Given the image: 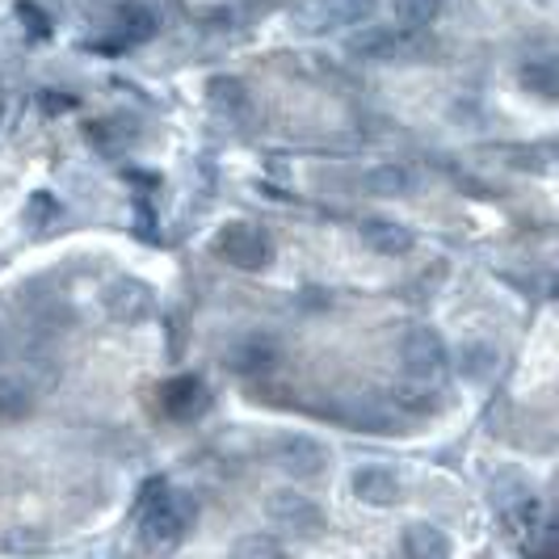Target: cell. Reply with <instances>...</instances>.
<instances>
[{"label":"cell","mask_w":559,"mask_h":559,"mask_svg":"<svg viewBox=\"0 0 559 559\" xmlns=\"http://www.w3.org/2000/svg\"><path fill=\"white\" fill-rule=\"evenodd\" d=\"M102 304H106V316H110L114 324H143V320H152V311H156V295H152V286L140 278H114L106 282V290H102Z\"/></svg>","instance_id":"7"},{"label":"cell","mask_w":559,"mask_h":559,"mask_svg":"<svg viewBox=\"0 0 559 559\" xmlns=\"http://www.w3.org/2000/svg\"><path fill=\"white\" fill-rule=\"evenodd\" d=\"M278 358H282L278 345H274L270 336H245V341L227 345L224 366L227 370H236V374H265V370L278 366Z\"/></svg>","instance_id":"10"},{"label":"cell","mask_w":559,"mask_h":559,"mask_svg":"<svg viewBox=\"0 0 559 559\" xmlns=\"http://www.w3.org/2000/svg\"><path fill=\"white\" fill-rule=\"evenodd\" d=\"M404 556L442 559V556H450V538L438 531V526H429V522H413V526L404 531Z\"/></svg>","instance_id":"14"},{"label":"cell","mask_w":559,"mask_h":559,"mask_svg":"<svg viewBox=\"0 0 559 559\" xmlns=\"http://www.w3.org/2000/svg\"><path fill=\"white\" fill-rule=\"evenodd\" d=\"M29 211H34L38 219H43V215H51V198H47V194H34V206H29Z\"/></svg>","instance_id":"24"},{"label":"cell","mask_w":559,"mask_h":559,"mask_svg":"<svg viewBox=\"0 0 559 559\" xmlns=\"http://www.w3.org/2000/svg\"><path fill=\"white\" fill-rule=\"evenodd\" d=\"M160 408H165L173 420H194L211 408V392L198 374H177L160 388Z\"/></svg>","instance_id":"9"},{"label":"cell","mask_w":559,"mask_h":559,"mask_svg":"<svg viewBox=\"0 0 559 559\" xmlns=\"http://www.w3.org/2000/svg\"><path fill=\"white\" fill-rule=\"evenodd\" d=\"M366 194H379V198H404L413 194V173L404 165H374L362 177Z\"/></svg>","instance_id":"15"},{"label":"cell","mask_w":559,"mask_h":559,"mask_svg":"<svg viewBox=\"0 0 559 559\" xmlns=\"http://www.w3.org/2000/svg\"><path fill=\"white\" fill-rule=\"evenodd\" d=\"M265 513H270L274 526L299 534V538H320L324 534V509L311 501V497H304V492L282 488V492H274L265 501Z\"/></svg>","instance_id":"8"},{"label":"cell","mask_w":559,"mask_h":559,"mask_svg":"<svg viewBox=\"0 0 559 559\" xmlns=\"http://www.w3.org/2000/svg\"><path fill=\"white\" fill-rule=\"evenodd\" d=\"M274 463H278V472H286L290 479H316L329 472V463H333V454L324 442H316L308 433H286L274 442Z\"/></svg>","instance_id":"6"},{"label":"cell","mask_w":559,"mask_h":559,"mask_svg":"<svg viewBox=\"0 0 559 559\" xmlns=\"http://www.w3.org/2000/svg\"><path fill=\"white\" fill-rule=\"evenodd\" d=\"M47 102V110H72L76 106V97H43Z\"/></svg>","instance_id":"23"},{"label":"cell","mask_w":559,"mask_h":559,"mask_svg":"<svg viewBox=\"0 0 559 559\" xmlns=\"http://www.w3.org/2000/svg\"><path fill=\"white\" fill-rule=\"evenodd\" d=\"M17 17H22V22H29V29H34L38 38H47V34H51V17H47V13H43L34 0H17Z\"/></svg>","instance_id":"22"},{"label":"cell","mask_w":559,"mask_h":559,"mask_svg":"<svg viewBox=\"0 0 559 559\" xmlns=\"http://www.w3.org/2000/svg\"><path fill=\"white\" fill-rule=\"evenodd\" d=\"M140 538L147 551H168V547H177L190 526H194V501L190 497H181V492H165V488H156L147 501L140 504Z\"/></svg>","instance_id":"1"},{"label":"cell","mask_w":559,"mask_h":559,"mask_svg":"<svg viewBox=\"0 0 559 559\" xmlns=\"http://www.w3.org/2000/svg\"><path fill=\"white\" fill-rule=\"evenodd\" d=\"M400 362L404 370L420 379V383H433V379H442L447 374V341L438 329H429V324H417V329H408L404 341H400Z\"/></svg>","instance_id":"5"},{"label":"cell","mask_w":559,"mask_h":559,"mask_svg":"<svg viewBox=\"0 0 559 559\" xmlns=\"http://www.w3.org/2000/svg\"><path fill=\"white\" fill-rule=\"evenodd\" d=\"M459 362H463V374H467V379L484 383V379L497 370V349H488V345H467Z\"/></svg>","instance_id":"19"},{"label":"cell","mask_w":559,"mask_h":559,"mask_svg":"<svg viewBox=\"0 0 559 559\" xmlns=\"http://www.w3.org/2000/svg\"><path fill=\"white\" fill-rule=\"evenodd\" d=\"M206 106L224 118H245L252 110V93L240 76H211L206 81Z\"/></svg>","instance_id":"11"},{"label":"cell","mask_w":559,"mask_h":559,"mask_svg":"<svg viewBox=\"0 0 559 559\" xmlns=\"http://www.w3.org/2000/svg\"><path fill=\"white\" fill-rule=\"evenodd\" d=\"M211 252H215L219 261H227V265H236V270H265V265L274 261L270 236L252 224L219 227V236L211 240Z\"/></svg>","instance_id":"4"},{"label":"cell","mask_w":559,"mask_h":559,"mask_svg":"<svg viewBox=\"0 0 559 559\" xmlns=\"http://www.w3.org/2000/svg\"><path fill=\"white\" fill-rule=\"evenodd\" d=\"M29 413V388L13 374H0V420H22Z\"/></svg>","instance_id":"17"},{"label":"cell","mask_w":559,"mask_h":559,"mask_svg":"<svg viewBox=\"0 0 559 559\" xmlns=\"http://www.w3.org/2000/svg\"><path fill=\"white\" fill-rule=\"evenodd\" d=\"M345 51L354 59H366V63H395V59H417L425 56V34L413 26H370L362 22L358 34H349Z\"/></svg>","instance_id":"2"},{"label":"cell","mask_w":559,"mask_h":559,"mask_svg":"<svg viewBox=\"0 0 559 559\" xmlns=\"http://www.w3.org/2000/svg\"><path fill=\"white\" fill-rule=\"evenodd\" d=\"M438 13H442V0H395V17L413 29L433 26Z\"/></svg>","instance_id":"18"},{"label":"cell","mask_w":559,"mask_h":559,"mask_svg":"<svg viewBox=\"0 0 559 559\" xmlns=\"http://www.w3.org/2000/svg\"><path fill=\"white\" fill-rule=\"evenodd\" d=\"M152 34H156V17L147 9H127L122 13V38L127 43H147Z\"/></svg>","instance_id":"20"},{"label":"cell","mask_w":559,"mask_h":559,"mask_svg":"<svg viewBox=\"0 0 559 559\" xmlns=\"http://www.w3.org/2000/svg\"><path fill=\"white\" fill-rule=\"evenodd\" d=\"M374 13H379V0H299L290 9V26L316 38L341 26H362Z\"/></svg>","instance_id":"3"},{"label":"cell","mask_w":559,"mask_h":559,"mask_svg":"<svg viewBox=\"0 0 559 559\" xmlns=\"http://www.w3.org/2000/svg\"><path fill=\"white\" fill-rule=\"evenodd\" d=\"M231 551H236V556H249V559H278L282 543L278 538H270V534H249V538H240Z\"/></svg>","instance_id":"21"},{"label":"cell","mask_w":559,"mask_h":559,"mask_svg":"<svg viewBox=\"0 0 559 559\" xmlns=\"http://www.w3.org/2000/svg\"><path fill=\"white\" fill-rule=\"evenodd\" d=\"M362 240L374 252H383V257H408V252H413V245H417L413 227L395 224V219H366Z\"/></svg>","instance_id":"12"},{"label":"cell","mask_w":559,"mask_h":559,"mask_svg":"<svg viewBox=\"0 0 559 559\" xmlns=\"http://www.w3.org/2000/svg\"><path fill=\"white\" fill-rule=\"evenodd\" d=\"M354 497L374 509H388L400 501V479L388 467H362V472H354Z\"/></svg>","instance_id":"13"},{"label":"cell","mask_w":559,"mask_h":559,"mask_svg":"<svg viewBox=\"0 0 559 559\" xmlns=\"http://www.w3.org/2000/svg\"><path fill=\"white\" fill-rule=\"evenodd\" d=\"M518 81H522V88H531L534 97H543V102H551L559 88V72L551 59H531L522 72H518Z\"/></svg>","instance_id":"16"}]
</instances>
